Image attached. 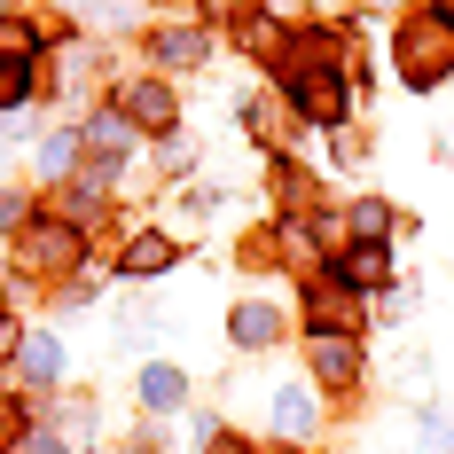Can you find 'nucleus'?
Masks as SVG:
<instances>
[{
  "instance_id": "nucleus-1",
  "label": "nucleus",
  "mask_w": 454,
  "mask_h": 454,
  "mask_svg": "<svg viewBox=\"0 0 454 454\" xmlns=\"http://www.w3.org/2000/svg\"><path fill=\"white\" fill-rule=\"evenodd\" d=\"M392 55H400V79H408L415 94H431L454 71V24H439V16H400Z\"/></svg>"
},
{
  "instance_id": "nucleus-2",
  "label": "nucleus",
  "mask_w": 454,
  "mask_h": 454,
  "mask_svg": "<svg viewBox=\"0 0 454 454\" xmlns=\"http://www.w3.org/2000/svg\"><path fill=\"white\" fill-rule=\"evenodd\" d=\"M173 87L165 79H118V118L126 126H173Z\"/></svg>"
},
{
  "instance_id": "nucleus-3",
  "label": "nucleus",
  "mask_w": 454,
  "mask_h": 454,
  "mask_svg": "<svg viewBox=\"0 0 454 454\" xmlns=\"http://www.w3.org/2000/svg\"><path fill=\"white\" fill-rule=\"evenodd\" d=\"M306 321H314L321 337H353V329H361V298H353L345 282H314V290H306Z\"/></svg>"
},
{
  "instance_id": "nucleus-4",
  "label": "nucleus",
  "mask_w": 454,
  "mask_h": 454,
  "mask_svg": "<svg viewBox=\"0 0 454 454\" xmlns=\"http://www.w3.org/2000/svg\"><path fill=\"white\" fill-rule=\"evenodd\" d=\"M24 267H79V227H63V220H40V227H24Z\"/></svg>"
},
{
  "instance_id": "nucleus-5",
  "label": "nucleus",
  "mask_w": 454,
  "mask_h": 454,
  "mask_svg": "<svg viewBox=\"0 0 454 454\" xmlns=\"http://www.w3.org/2000/svg\"><path fill=\"white\" fill-rule=\"evenodd\" d=\"M267 423L282 431V439H306V431L321 423V400L306 392V384H274L267 392Z\"/></svg>"
},
{
  "instance_id": "nucleus-6",
  "label": "nucleus",
  "mask_w": 454,
  "mask_h": 454,
  "mask_svg": "<svg viewBox=\"0 0 454 454\" xmlns=\"http://www.w3.org/2000/svg\"><path fill=\"white\" fill-rule=\"evenodd\" d=\"M337 282H345V290H384V282H392V251H384V243H353V251L337 259Z\"/></svg>"
},
{
  "instance_id": "nucleus-7",
  "label": "nucleus",
  "mask_w": 454,
  "mask_h": 454,
  "mask_svg": "<svg viewBox=\"0 0 454 454\" xmlns=\"http://www.w3.org/2000/svg\"><path fill=\"white\" fill-rule=\"evenodd\" d=\"M16 368H24V384H32V392H47V384L63 376V345H55L47 329H24V345H16Z\"/></svg>"
},
{
  "instance_id": "nucleus-8",
  "label": "nucleus",
  "mask_w": 454,
  "mask_h": 454,
  "mask_svg": "<svg viewBox=\"0 0 454 454\" xmlns=\"http://www.w3.org/2000/svg\"><path fill=\"white\" fill-rule=\"evenodd\" d=\"M134 392H141V408L173 415V408H181V400H188V376H181V368H173V361H149V368H141V376H134Z\"/></svg>"
},
{
  "instance_id": "nucleus-9",
  "label": "nucleus",
  "mask_w": 454,
  "mask_h": 454,
  "mask_svg": "<svg viewBox=\"0 0 454 454\" xmlns=\"http://www.w3.org/2000/svg\"><path fill=\"white\" fill-rule=\"evenodd\" d=\"M274 337H282V306H267V298L235 306V345H243V353H267Z\"/></svg>"
},
{
  "instance_id": "nucleus-10",
  "label": "nucleus",
  "mask_w": 454,
  "mask_h": 454,
  "mask_svg": "<svg viewBox=\"0 0 454 454\" xmlns=\"http://www.w3.org/2000/svg\"><path fill=\"white\" fill-rule=\"evenodd\" d=\"M306 353H314L321 384H353V376H361V345H353V337H314Z\"/></svg>"
},
{
  "instance_id": "nucleus-11",
  "label": "nucleus",
  "mask_w": 454,
  "mask_h": 454,
  "mask_svg": "<svg viewBox=\"0 0 454 454\" xmlns=\"http://www.w3.org/2000/svg\"><path fill=\"white\" fill-rule=\"evenodd\" d=\"M149 55H157V63H204V55H212V32H196V24H165V32L149 40Z\"/></svg>"
},
{
  "instance_id": "nucleus-12",
  "label": "nucleus",
  "mask_w": 454,
  "mask_h": 454,
  "mask_svg": "<svg viewBox=\"0 0 454 454\" xmlns=\"http://www.w3.org/2000/svg\"><path fill=\"white\" fill-rule=\"evenodd\" d=\"M126 274H134V282L173 274V235H134V243H126Z\"/></svg>"
},
{
  "instance_id": "nucleus-13",
  "label": "nucleus",
  "mask_w": 454,
  "mask_h": 454,
  "mask_svg": "<svg viewBox=\"0 0 454 454\" xmlns=\"http://www.w3.org/2000/svg\"><path fill=\"white\" fill-rule=\"evenodd\" d=\"M40 94V63H0V110H24Z\"/></svg>"
},
{
  "instance_id": "nucleus-14",
  "label": "nucleus",
  "mask_w": 454,
  "mask_h": 454,
  "mask_svg": "<svg viewBox=\"0 0 454 454\" xmlns=\"http://www.w3.org/2000/svg\"><path fill=\"white\" fill-rule=\"evenodd\" d=\"M353 235H361V243H384V235H392V204L361 196V204H353Z\"/></svg>"
},
{
  "instance_id": "nucleus-15",
  "label": "nucleus",
  "mask_w": 454,
  "mask_h": 454,
  "mask_svg": "<svg viewBox=\"0 0 454 454\" xmlns=\"http://www.w3.org/2000/svg\"><path fill=\"white\" fill-rule=\"evenodd\" d=\"M0 63H40V32L32 24H0Z\"/></svg>"
},
{
  "instance_id": "nucleus-16",
  "label": "nucleus",
  "mask_w": 454,
  "mask_h": 454,
  "mask_svg": "<svg viewBox=\"0 0 454 454\" xmlns=\"http://www.w3.org/2000/svg\"><path fill=\"white\" fill-rule=\"evenodd\" d=\"M79 141L87 134H47L40 141V173H71V165H79Z\"/></svg>"
},
{
  "instance_id": "nucleus-17",
  "label": "nucleus",
  "mask_w": 454,
  "mask_h": 454,
  "mask_svg": "<svg viewBox=\"0 0 454 454\" xmlns=\"http://www.w3.org/2000/svg\"><path fill=\"white\" fill-rule=\"evenodd\" d=\"M94 149H102V157H126V149H134V126H126V118H94Z\"/></svg>"
},
{
  "instance_id": "nucleus-18",
  "label": "nucleus",
  "mask_w": 454,
  "mask_h": 454,
  "mask_svg": "<svg viewBox=\"0 0 454 454\" xmlns=\"http://www.w3.org/2000/svg\"><path fill=\"white\" fill-rule=\"evenodd\" d=\"M8 454H71V447H63L55 431H16V447H8Z\"/></svg>"
},
{
  "instance_id": "nucleus-19",
  "label": "nucleus",
  "mask_w": 454,
  "mask_h": 454,
  "mask_svg": "<svg viewBox=\"0 0 454 454\" xmlns=\"http://www.w3.org/2000/svg\"><path fill=\"white\" fill-rule=\"evenodd\" d=\"M32 220V204H24V196H16V188H0V235H16V227Z\"/></svg>"
},
{
  "instance_id": "nucleus-20",
  "label": "nucleus",
  "mask_w": 454,
  "mask_h": 454,
  "mask_svg": "<svg viewBox=\"0 0 454 454\" xmlns=\"http://www.w3.org/2000/svg\"><path fill=\"white\" fill-rule=\"evenodd\" d=\"M204 454H251V439H235V431H204Z\"/></svg>"
},
{
  "instance_id": "nucleus-21",
  "label": "nucleus",
  "mask_w": 454,
  "mask_h": 454,
  "mask_svg": "<svg viewBox=\"0 0 454 454\" xmlns=\"http://www.w3.org/2000/svg\"><path fill=\"white\" fill-rule=\"evenodd\" d=\"M16 431H24V423H16V400L0 392V447H16Z\"/></svg>"
},
{
  "instance_id": "nucleus-22",
  "label": "nucleus",
  "mask_w": 454,
  "mask_h": 454,
  "mask_svg": "<svg viewBox=\"0 0 454 454\" xmlns=\"http://www.w3.org/2000/svg\"><path fill=\"white\" fill-rule=\"evenodd\" d=\"M16 345H24V329H16V321L0 314V353H16Z\"/></svg>"
},
{
  "instance_id": "nucleus-23",
  "label": "nucleus",
  "mask_w": 454,
  "mask_h": 454,
  "mask_svg": "<svg viewBox=\"0 0 454 454\" xmlns=\"http://www.w3.org/2000/svg\"><path fill=\"white\" fill-rule=\"evenodd\" d=\"M431 16H439V24H454V0H431Z\"/></svg>"
},
{
  "instance_id": "nucleus-24",
  "label": "nucleus",
  "mask_w": 454,
  "mask_h": 454,
  "mask_svg": "<svg viewBox=\"0 0 454 454\" xmlns=\"http://www.w3.org/2000/svg\"><path fill=\"white\" fill-rule=\"evenodd\" d=\"M126 454H157V447H126Z\"/></svg>"
},
{
  "instance_id": "nucleus-25",
  "label": "nucleus",
  "mask_w": 454,
  "mask_h": 454,
  "mask_svg": "<svg viewBox=\"0 0 454 454\" xmlns=\"http://www.w3.org/2000/svg\"><path fill=\"white\" fill-rule=\"evenodd\" d=\"M282 454H298V447H282Z\"/></svg>"
},
{
  "instance_id": "nucleus-26",
  "label": "nucleus",
  "mask_w": 454,
  "mask_h": 454,
  "mask_svg": "<svg viewBox=\"0 0 454 454\" xmlns=\"http://www.w3.org/2000/svg\"><path fill=\"white\" fill-rule=\"evenodd\" d=\"M0 8H8V0H0Z\"/></svg>"
}]
</instances>
